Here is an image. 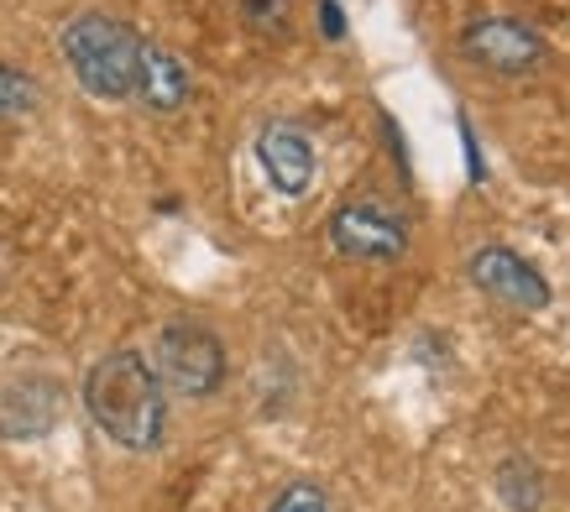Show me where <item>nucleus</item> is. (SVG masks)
I'll use <instances>...</instances> for the list:
<instances>
[{"mask_svg":"<svg viewBox=\"0 0 570 512\" xmlns=\"http://www.w3.org/2000/svg\"><path fill=\"white\" fill-rule=\"evenodd\" d=\"M85 408L121 450H157L168 440V393L137 351H110L85 376Z\"/></svg>","mask_w":570,"mask_h":512,"instance_id":"1","label":"nucleus"},{"mask_svg":"<svg viewBox=\"0 0 570 512\" xmlns=\"http://www.w3.org/2000/svg\"><path fill=\"white\" fill-rule=\"evenodd\" d=\"M141 48H147V37L131 21L105 17V11H85L58 32L63 63L79 79V89L95 95V100H131L137 95Z\"/></svg>","mask_w":570,"mask_h":512,"instance_id":"2","label":"nucleus"},{"mask_svg":"<svg viewBox=\"0 0 570 512\" xmlns=\"http://www.w3.org/2000/svg\"><path fill=\"white\" fill-rule=\"evenodd\" d=\"M157 382L174 387L178 397H209L225 382V345L215 329L174 319L157 335Z\"/></svg>","mask_w":570,"mask_h":512,"instance_id":"3","label":"nucleus"},{"mask_svg":"<svg viewBox=\"0 0 570 512\" xmlns=\"http://www.w3.org/2000/svg\"><path fill=\"white\" fill-rule=\"evenodd\" d=\"M330 240L351 262H397L409 256V220L387 199H346L330 215Z\"/></svg>","mask_w":570,"mask_h":512,"instance_id":"4","label":"nucleus"},{"mask_svg":"<svg viewBox=\"0 0 570 512\" xmlns=\"http://www.w3.org/2000/svg\"><path fill=\"white\" fill-rule=\"evenodd\" d=\"M461 52H466L471 63H482L492 73H508V79H519V73H534L544 63V37L519 17H482L471 21L466 32H461Z\"/></svg>","mask_w":570,"mask_h":512,"instance_id":"5","label":"nucleus"},{"mask_svg":"<svg viewBox=\"0 0 570 512\" xmlns=\"http://www.w3.org/2000/svg\"><path fill=\"white\" fill-rule=\"evenodd\" d=\"M471 283L487 293V298H498V304L508 308H544L550 304V283H544V273L539 267H529L513 246H476L466 262Z\"/></svg>","mask_w":570,"mask_h":512,"instance_id":"6","label":"nucleus"},{"mask_svg":"<svg viewBox=\"0 0 570 512\" xmlns=\"http://www.w3.org/2000/svg\"><path fill=\"white\" fill-rule=\"evenodd\" d=\"M257 163L267 173V184L283 194V199H304L314 184V168H320V157H314V141L298 131V126H262L257 131Z\"/></svg>","mask_w":570,"mask_h":512,"instance_id":"7","label":"nucleus"},{"mask_svg":"<svg viewBox=\"0 0 570 512\" xmlns=\"http://www.w3.org/2000/svg\"><path fill=\"white\" fill-rule=\"evenodd\" d=\"M189 69H184V58L168 48H157V42H147L141 48V79H137V100L147 105V110H157V116H174V110H184L189 105Z\"/></svg>","mask_w":570,"mask_h":512,"instance_id":"8","label":"nucleus"},{"mask_svg":"<svg viewBox=\"0 0 570 512\" xmlns=\"http://www.w3.org/2000/svg\"><path fill=\"white\" fill-rule=\"evenodd\" d=\"M58 424V387L32 376V382H17L11 393L0 397V434L11 440H32V434H48Z\"/></svg>","mask_w":570,"mask_h":512,"instance_id":"9","label":"nucleus"},{"mask_svg":"<svg viewBox=\"0 0 570 512\" xmlns=\"http://www.w3.org/2000/svg\"><path fill=\"white\" fill-rule=\"evenodd\" d=\"M32 110H37V79L11 69V63H0V126L32 116Z\"/></svg>","mask_w":570,"mask_h":512,"instance_id":"10","label":"nucleus"},{"mask_svg":"<svg viewBox=\"0 0 570 512\" xmlns=\"http://www.w3.org/2000/svg\"><path fill=\"white\" fill-rule=\"evenodd\" d=\"M498 492H502V502H508L513 512H539V496H544V486H539V476L523 461H508L498 471Z\"/></svg>","mask_w":570,"mask_h":512,"instance_id":"11","label":"nucleus"},{"mask_svg":"<svg viewBox=\"0 0 570 512\" xmlns=\"http://www.w3.org/2000/svg\"><path fill=\"white\" fill-rule=\"evenodd\" d=\"M242 17L257 27L262 37H283L294 32V11H288V0H242Z\"/></svg>","mask_w":570,"mask_h":512,"instance_id":"12","label":"nucleus"},{"mask_svg":"<svg viewBox=\"0 0 570 512\" xmlns=\"http://www.w3.org/2000/svg\"><path fill=\"white\" fill-rule=\"evenodd\" d=\"M267 512H330V496L320 492L314 481H288V486L273 496Z\"/></svg>","mask_w":570,"mask_h":512,"instance_id":"13","label":"nucleus"},{"mask_svg":"<svg viewBox=\"0 0 570 512\" xmlns=\"http://www.w3.org/2000/svg\"><path fill=\"white\" fill-rule=\"evenodd\" d=\"M320 27H325V37L346 32V17H341V6H335V0H320Z\"/></svg>","mask_w":570,"mask_h":512,"instance_id":"14","label":"nucleus"}]
</instances>
